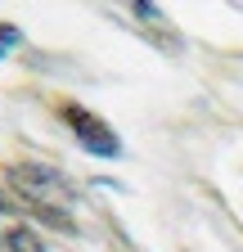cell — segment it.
Here are the masks:
<instances>
[{
  "mask_svg": "<svg viewBox=\"0 0 243 252\" xmlns=\"http://www.w3.org/2000/svg\"><path fill=\"white\" fill-rule=\"evenodd\" d=\"M9 180L18 185V194L27 198V207L50 216L54 225H63L72 230L68 220H63V207L72 203V185L59 176L54 167H41V162H23V167H9Z\"/></svg>",
  "mask_w": 243,
  "mask_h": 252,
  "instance_id": "1",
  "label": "cell"
},
{
  "mask_svg": "<svg viewBox=\"0 0 243 252\" xmlns=\"http://www.w3.org/2000/svg\"><path fill=\"white\" fill-rule=\"evenodd\" d=\"M63 122L72 126V135H77L90 153H99V158H117V153H122V140L108 131L95 113H86L81 104H63Z\"/></svg>",
  "mask_w": 243,
  "mask_h": 252,
  "instance_id": "2",
  "label": "cell"
},
{
  "mask_svg": "<svg viewBox=\"0 0 243 252\" xmlns=\"http://www.w3.org/2000/svg\"><path fill=\"white\" fill-rule=\"evenodd\" d=\"M5 252H45V243L27 230V225H14V230L5 234Z\"/></svg>",
  "mask_w": 243,
  "mask_h": 252,
  "instance_id": "3",
  "label": "cell"
},
{
  "mask_svg": "<svg viewBox=\"0 0 243 252\" xmlns=\"http://www.w3.org/2000/svg\"><path fill=\"white\" fill-rule=\"evenodd\" d=\"M23 36H18V27H9V23H0V59H5L14 45H18Z\"/></svg>",
  "mask_w": 243,
  "mask_h": 252,
  "instance_id": "4",
  "label": "cell"
},
{
  "mask_svg": "<svg viewBox=\"0 0 243 252\" xmlns=\"http://www.w3.org/2000/svg\"><path fill=\"white\" fill-rule=\"evenodd\" d=\"M0 207H5V198H0Z\"/></svg>",
  "mask_w": 243,
  "mask_h": 252,
  "instance_id": "5",
  "label": "cell"
}]
</instances>
